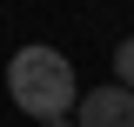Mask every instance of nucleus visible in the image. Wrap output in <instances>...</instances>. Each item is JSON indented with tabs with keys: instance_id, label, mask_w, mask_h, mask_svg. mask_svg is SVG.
<instances>
[{
	"instance_id": "nucleus-1",
	"label": "nucleus",
	"mask_w": 134,
	"mask_h": 127,
	"mask_svg": "<svg viewBox=\"0 0 134 127\" xmlns=\"http://www.w3.org/2000/svg\"><path fill=\"white\" fill-rule=\"evenodd\" d=\"M0 80H7L14 107L27 114L34 127H47V120H74V107H81V80H74V60H67L60 47H47V40L20 47L14 60L0 67Z\"/></svg>"
},
{
	"instance_id": "nucleus-2",
	"label": "nucleus",
	"mask_w": 134,
	"mask_h": 127,
	"mask_svg": "<svg viewBox=\"0 0 134 127\" xmlns=\"http://www.w3.org/2000/svg\"><path fill=\"white\" fill-rule=\"evenodd\" d=\"M74 127H134V94H127V87H114V80L87 87L81 107H74Z\"/></svg>"
},
{
	"instance_id": "nucleus-3",
	"label": "nucleus",
	"mask_w": 134,
	"mask_h": 127,
	"mask_svg": "<svg viewBox=\"0 0 134 127\" xmlns=\"http://www.w3.org/2000/svg\"><path fill=\"white\" fill-rule=\"evenodd\" d=\"M114 87H127V94H134V33L114 47Z\"/></svg>"
},
{
	"instance_id": "nucleus-4",
	"label": "nucleus",
	"mask_w": 134,
	"mask_h": 127,
	"mask_svg": "<svg viewBox=\"0 0 134 127\" xmlns=\"http://www.w3.org/2000/svg\"><path fill=\"white\" fill-rule=\"evenodd\" d=\"M47 127H74V120H47Z\"/></svg>"
}]
</instances>
